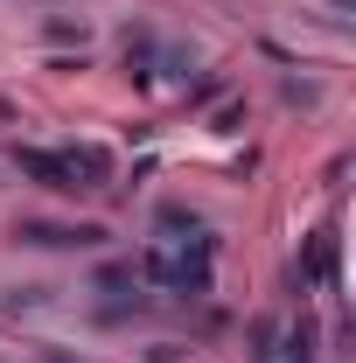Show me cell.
I'll list each match as a JSON object with an SVG mask.
<instances>
[{
  "label": "cell",
  "instance_id": "obj_3",
  "mask_svg": "<svg viewBox=\"0 0 356 363\" xmlns=\"http://www.w3.org/2000/svg\"><path fill=\"white\" fill-rule=\"evenodd\" d=\"M14 238H21V245H98L105 230L98 224H35V217H28Z\"/></svg>",
  "mask_w": 356,
  "mask_h": 363
},
{
  "label": "cell",
  "instance_id": "obj_2",
  "mask_svg": "<svg viewBox=\"0 0 356 363\" xmlns=\"http://www.w3.org/2000/svg\"><path fill=\"white\" fill-rule=\"evenodd\" d=\"M14 168H21V175H35L43 189H63V196H77V189H84V182L70 175V161H63V154H43V147H14Z\"/></svg>",
  "mask_w": 356,
  "mask_h": 363
},
{
  "label": "cell",
  "instance_id": "obj_5",
  "mask_svg": "<svg viewBox=\"0 0 356 363\" xmlns=\"http://www.w3.org/2000/svg\"><path fill=\"white\" fill-rule=\"evenodd\" d=\"M287 357H294V363H314V321H294V335H287Z\"/></svg>",
  "mask_w": 356,
  "mask_h": 363
},
{
  "label": "cell",
  "instance_id": "obj_6",
  "mask_svg": "<svg viewBox=\"0 0 356 363\" xmlns=\"http://www.w3.org/2000/svg\"><path fill=\"white\" fill-rule=\"evenodd\" d=\"M98 286H105V294H112V286H133V266H105V272H98Z\"/></svg>",
  "mask_w": 356,
  "mask_h": 363
},
{
  "label": "cell",
  "instance_id": "obj_4",
  "mask_svg": "<svg viewBox=\"0 0 356 363\" xmlns=\"http://www.w3.org/2000/svg\"><path fill=\"white\" fill-rule=\"evenodd\" d=\"M335 272V230H314V245L294 259V286H308V279H328Z\"/></svg>",
  "mask_w": 356,
  "mask_h": 363
},
{
  "label": "cell",
  "instance_id": "obj_1",
  "mask_svg": "<svg viewBox=\"0 0 356 363\" xmlns=\"http://www.w3.org/2000/svg\"><path fill=\"white\" fill-rule=\"evenodd\" d=\"M210 238L196 230V238H175V245H154L147 259H140V272L147 279H161V286H175V294H210Z\"/></svg>",
  "mask_w": 356,
  "mask_h": 363
}]
</instances>
